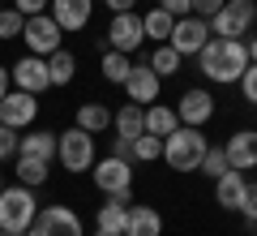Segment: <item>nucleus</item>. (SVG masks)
<instances>
[{"label":"nucleus","mask_w":257,"mask_h":236,"mask_svg":"<svg viewBox=\"0 0 257 236\" xmlns=\"http://www.w3.org/2000/svg\"><path fill=\"white\" fill-rule=\"evenodd\" d=\"M248 69V47L244 39H206V47L197 52V73L214 86H236L240 73Z\"/></svg>","instance_id":"nucleus-1"},{"label":"nucleus","mask_w":257,"mask_h":236,"mask_svg":"<svg viewBox=\"0 0 257 236\" xmlns=\"http://www.w3.org/2000/svg\"><path fill=\"white\" fill-rule=\"evenodd\" d=\"M206 150H210V137H206L202 129H193V125H176L172 133L163 137V164L172 168V172H197Z\"/></svg>","instance_id":"nucleus-2"},{"label":"nucleus","mask_w":257,"mask_h":236,"mask_svg":"<svg viewBox=\"0 0 257 236\" xmlns=\"http://www.w3.org/2000/svg\"><path fill=\"white\" fill-rule=\"evenodd\" d=\"M39 215V198L26 185H5L0 189V232H26Z\"/></svg>","instance_id":"nucleus-3"},{"label":"nucleus","mask_w":257,"mask_h":236,"mask_svg":"<svg viewBox=\"0 0 257 236\" xmlns=\"http://www.w3.org/2000/svg\"><path fill=\"white\" fill-rule=\"evenodd\" d=\"M56 159H60L64 172H90L94 168V133H86V129H64V133H56Z\"/></svg>","instance_id":"nucleus-4"},{"label":"nucleus","mask_w":257,"mask_h":236,"mask_svg":"<svg viewBox=\"0 0 257 236\" xmlns=\"http://www.w3.org/2000/svg\"><path fill=\"white\" fill-rule=\"evenodd\" d=\"M253 26H257V0H227L210 18L214 39H244V35H253Z\"/></svg>","instance_id":"nucleus-5"},{"label":"nucleus","mask_w":257,"mask_h":236,"mask_svg":"<svg viewBox=\"0 0 257 236\" xmlns=\"http://www.w3.org/2000/svg\"><path fill=\"white\" fill-rule=\"evenodd\" d=\"M103 43H107L111 52L133 56L142 43H146V30H142V13H138V9H128V13H111L107 30H103Z\"/></svg>","instance_id":"nucleus-6"},{"label":"nucleus","mask_w":257,"mask_h":236,"mask_svg":"<svg viewBox=\"0 0 257 236\" xmlns=\"http://www.w3.org/2000/svg\"><path fill=\"white\" fill-rule=\"evenodd\" d=\"M26 236H86V227H82V215L73 206H39Z\"/></svg>","instance_id":"nucleus-7"},{"label":"nucleus","mask_w":257,"mask_h":236,"mask_svg":"<svg viewBox=\"0 0 257 236\" xmlns=\"http://www.w3.org/2000/svg\"><path fill=\"white\" fill-rule=\"evenodd\" d=\"M22 43L30 47V56H52L56 47H64V30L56 26L52 13H35L22 26Z\"/></svg>","instance_id":"nucleus-8"},{"label":"nucleus","mask_w":257,"mask_h":236,"mask_svg":"<svg viewBox=\"0 0 257 236\" xmlns=\"http://www.w3.org/2000/svg\"><path fill=\"white\" fill-rule=\"evenodd\" d=\"M9 82L13 91H26V95H43L52 91V73H47V56H22L18 64H9Z\"/></svg>","instance_id":"nucleus-9"},{"label":"nucleus","mask_w":257,"mask_h":236,"mask_svg":"<svg viewBox=\"0 0 257 236\" xmlns=\"http://www.w3.org/2000/svg\"><path fill=\"white\" fill-rule=\"evenodd\" d=\"M206 39H210V22L197 18V13H189V18H176L172 35H167V43L176 47L180 56H197L206 47Z\"/></svg>","instance_id":"nucleus-10"},{"label":"nucleus","mask_w":257,"mask_h":236,"mask_svg":"<svg viewBox=\"0 0 257 236\" xmlns=\"http://www.w3.org/2000/svg\"><path fill=\"white\" fill-rule=\"evenodd\" d=\"M39 120V95H26V91H9L5 99H0V125L9 129H30Z\"/></svg>","instance_id":"nucleus-11"},{"label":"nucleus","mask_w":257,"mask_h":236,"mask_svg":"<svg viewBox=\"0 0 257 236\" xmlns=\"http://www.w3.org/2000/svg\"><path fill=\"white\" fill-rule=\"evenodd\" d=\"M90 176H94V185H99V193L133 189V164H128V159H116V154H107V159H94Z\"/></svg>","instance_id":"nucleus-12"},{"label":"nucleus","mask_w":257,"mask_h":236,"mask_svg":"<svg viewBox=\"0 0 257 236\" xmlns=\"http://www.w3.org/2000/svg\"><path fill=\"white\" fill-rule=\"evenodd\" d=\"M176 116H180V125H193V129L210 125V120H214V95L206 91V86H189V91L180 95Z\"/></svg>","instance_id":"nucleus-13"},{"label":"nucleus","mask_w":257,"mask_h":236,"mask_svg":"<svg viewBox=\"0 0 257 236\" xmlns=\"http://www.w3.org/2000/svg\"><path fill=\"white\" fill-rule=\"evenodd\" d=\"M159 91H163V77H159L150 64H133L124 77V95L128 103H142V108H150V103H159Z\"/></svg>","instance_id":"nucleus-14"},{"label":"nucleus","mask_w":257,"mask_h":236,"mask_svg":"<svg viewBox=\"0 0 257 236\" xmlns=\"http://www.w3.org/2000/svg\"><path fill=\"white\" fill-rule=\"evenodd\" d=\"M47 13L56 18V26H60L64 35H77V30L90 26L94 0H52V5H47Z\"/></svg>","instance_id":"nucleus-15"},{"label":"nucleus","mask_w":257,"mask_h":236,"mask_svg":"<svg viewBox=\"0 0 257 236\" xmlns=\"http://www.w3.org/2000/svg\"><path fill=\"white\" fill-rule=\"evenodd\" d=\"M223 154L236 172H257V129H236L223 142Z\"/></svg>","instance_id":"nucleus-16"},{"label":"nucleus","mask_w":257,"mask_h":236,"mask_svg":"<svg viewBox=\"0 0 257 236\" xmlns=\"http://www.w3.org/2000/svg\"><path fill=\"white\" fill-rule=\"evenodd\" d=\"M128 206H133V189L107 193V202H103V206H99V215H94V223H99V232L124 236V219H128Z\"/></svg>","instance_id":"nucleus-17"},{"label":"nucleus","mask_w":257,"mask_h":236,"mask_svg":"<svg viewBox=\"0 0 257 236\" xmlns=\"http://www.w3.org/2000/svg\"><path fill=\"white\" fill-rule=\"evenodd\" d=\"M244 193H248V172H223L219 181H214V202H219L223 210H236L240 215V202H244Z\"/></svg>","instance_id":"nucleus-18"},{"label":"nucleus","mask_w":257,"mask_h":236,"mask_svg":"<svg viewBox=\"0 0 257 236\" xmlns=\"http://www.w3.org/2000/svg\"><path fill=\"white\" fill-rule=\"evenodd\" d=\"M18 154H30V159L52 164L56 159V133L52 129H30V133H22L18 137Z\"/></svg>","instance_id":"nucleus-19"},{"label":"nucleus","mask_w":257,"mask_h":236,"mask_svg":"<svg viewBox=\"0 0 257 236\" xmlns=\"http://www.w3.org/2000/svg\"><path fill=\"white\" fill-rule=\"evenodd\" d=\"M124 236H163V215L155 206H128Z\"/></svg>","instance_id":"nucleus-20"},{"label":"nucleus","mask_w":257,"mask_h":236,"mask_svg":"<svg viewBox=\"0 0 257 236\" xmlns=\"http://www.w3.org/2000/svg\"><path fill=\"white\" fill-rule=\"evenodd\" d=\"M111 125H116V137H128V142H133V137L146 133V108H142V103H124V108L111 116Z\"/></svg>","instance_id":"nucleus-21"},{"label":"nucleus","mask_w":257,"mask_h":236,"mask_svg":"<svg viewBox=\"0 0 257 236\" xmlns=\"http://www.w3.org/2000/svg\"><path fill=\"white\" fill-rule=\"evenodd\" d=\"M13 172H18V185L39 189V185H47L52 164H43V159H30V154H13Z\"/></svg>","instance_id":"nucleus-22"},{"label":"nucleus","mask_w":257,"mask_h":236,"mask_svg":"<svg viewBox=\"0 0 257 236\" xmlns=\"http://www.w3.org/2000/svg\"><path fill=\"white\" fill-rule=\"evenodd\" d=\"M47 73H52V86H69L77 77V56L69 52V47H56V52L47 56Z\"/></svg>","instance_id":"nucleus-23"},{"label":"nucleus","mask_w":257,"mask_h":236,"mask_svg":"<svg viewBox=\"0 0 257 236\" xmlns=\"http://www.w3.org/2000/svg\"><path fill=\"white\" fill-rule=\"evenodd\" d=\"M73 125L86 129V133H103V129H111V108H103V103H82Z\"/></svg>","instance_id":"nucleus-24"},{"label":"nucleus","mask_w":257,"mask_h":236,"mask_svg":"<svg viewBox=\"0 0 257 236\" xmlns=\"http://www.w3.org/2000/svg\"><path fill=\"white\" fill-rule=\"evenodd\" d=\"M172 26H176V18L167 9H146L142 13V30H146V39H155V43H167V35H172Z\"/></svg>","instance_id":"nucleus-25"},{"label":"nucleus","mask_w":257,"mask_h":236,"mask_svg":"<svg viewBox=\"0 0 257 236\" xmlns=\"http://www.w3.org/2000/svg\"><path fill=\"white\" fill-rule=\"evenodd\" d=\"M176 125H180L176 108H167V103H150V108H146V133H155V137H167Z\"/></svg>","instance_id":"nucleus-26"},{"label":"nucleus","mask_w":257,"mask_h":236,"mask_svg":"<svg viewBox=\"0 0 257 236\" xmlns=\"http://www.w3.org/2000/svg\"><path fill=\"white\" fill-rule=\"evenodd\" d=\"M99 69H103V77H107L111 86H124V77H128V69H133V60H128L124 52H103V60H99Z\"/></svg>","instance_id":"nucleus-27"},{"label":"nucleus","mask_w":257,"mask_h":236,"mask_svg":"<svg viewBox=\"0 0 257 236\" xmlns=\"http://www.w3.org/2000/svg\"><path fill=\"white\" fill-rule=\"evenodd\" d=\"M180 60H184V56L176 52L172 43H159V47H155V56H150L146 64L159 73V77H172V73H180Z\"/></svg>","instance_id":"nucleus-28"},{"label":"nucleus","mask_w":257,"mask_h":236,"mask_svg":"<svg viewBox=\"0 0 257 236\" xmlns=\"http://www.w3.org/2000/svg\"><path fill=\"white\" fill-rule=\"evenodd\" d=\"M133 159H142V164H155V159H163V137H155V133L133 137Z\"/></svg>","instance_id":"nucleus-29"},{"label":"nucleus","mask_w":257,"mask_h":236,"mask_svg":"<svg viewBox=\"0 0 257 236\" xmlns=\"http://www.w3.org/2000/svg\"><path fill=\"white\" fill-rule=\"evenodd\" d=\"M197 172H206L210 181H219L223 172H231V164H227V154H223V146H210V150L202 154V168Z\"/></svg>","instance_id":"nucleus-30"},{"label":"nucleus","mask_w":257,"mask_h":236,"mask_svg":"<svg viewBox=\"0 0 257 236\" xmlns=\"http://www.w3.org/2000/svg\"><path fill=\"white\" fill-rule=\"evenodd\" d=\"M22 26H26V18H22L18 9H0V39H22Z\"/></svg>","instance_id":"nucleus-31"},{"label":"nucleus","mask_w":257,"mask_h":236,"mask_svg":"<svg viewBox=\"0 0 257 236\" xmlns=\"http://www.w3.org/2000/svg\"><path fill=\"white\" fill-rule=\"evenodd\" d=\"M240 95H244V103H248V108H257V64L253 60H248V69L244 73H240Z\"/></svg>","instance_id":"nucleus-32"},{"label":"nucleus","mask_w":257,"mask_h":236,"mask_svg":"<svg viewBox=\"0 0 257 236\" xmlns=\"http://www.w3.org/2000/svg\"><path fill=\"white\" fill-rule=\"evenodd\" d=\"M18 129H9V125H0V164H9L13 154H18Z\"/></svg>","instance_id":"nucleus-33"},{"label":"nucleus","mask_w":257,"mask_h":236,"mask_svg":"<svg viewBox=\"0 0 257 236\" xmlns=\"http://www.w3.org/2000/svg\"><path fill=\"white\" fill-rule=\"evenodd\" d=\"M240 215H244V223H248V227H257V185H248L244 202H240Z\"/></svg>","instance_id":"nucleus-34"},{"label":"nucleus","mask_w":257,"mask_h":236,"mask_svg":"<svg viewBox=\"0 0 257 236\" xmlns=\"http://www.w3.org/2000/svg\"><path fill=\"white\" fill-rule=\"evenodd\" d=\"M47 5H52V0H13V9H18L22 18H35V13H47Z\"/></svg>","instance_id":"nucleus-35"},{"label":"nucleus","mask_w":257,"mask_h":236,"mask_svg":"<svg viewBox=\"0 0 257 236\" xmlns=\"http://www.w3.org/2000/svg\"><path fill=\"white\" fill-rule=\"evenodd\" d=\"M223 5H227V0H193V13H197V18H206V22H210L214 13L223 9Z\"/></svg>","instance_id":"nucleus-36"},{"label":"nucleus","mask_w":257,"mask_h":236,"mask_svg":"<svg viewBox=\"0 0 257 236\" xmlns=\"http://www.w3.org/2000/svg\"><path fill=\"white\" fill-rule=\"evenodd\" d=\"M159 9H167L172 18H189V13H193V0H159Z\"/></svg>","instance_id":"nucleus-37"},{"label":"nucleus","mask_w":257,"mask_h":236,"mask_svg":"<svg viewBox=\"0 0 257 236\" xmlns=\"http://www.w3.org/2000/svg\"><path fill=\"white\" fill-rule=\"evenodd\" d=\"M111 154H116V159H128V164H133V142H128V137H116V142H111Z\"/></svg>","instance_id":"nucleus-38"},{"label":"nucleus","mask_w":257,"mask_h":236,"mask_svg":"<svg viewBox=\"0 0 257 236\" xmlns=\"http://www.w3.org/2000/svg\"><path fill=\"white\" fill-rule=\"evenodd\" d=\"M111 13H128V9H138V0H103Z\"/></svg>","instance_id":"nucleus-39"},{"label":"nucleus","mask_w":257,"mask_h":236,"mask_svg":"<svg viewBox=\"0 0 257 236\" xmlns=\"http://www.w3.org/2000/svg\"><path fill=\"white\" fill-rule=\"evenodd\" d=\"M13 91V82H9V64H0V99Z\"/></svg>","instance_id":"nucleus-40"},{"label":"nucleus","mask_w":257,"mask_h":236,"mask_svg":"<svg viewBox=\"0 0 257 236\" xmlns=\"http://www.w3.org/2000/svg\"><path fill=\"white\" fill-rule=\"evenodd\" d=\"M244 47H248V60H253V64H257V35H253V39H248V43H244Z\"/></svg>","instance_id":"nucleus-41"},{"label":"nucleus","mask_w":257,"mask_h":236,"mask_svg":"<svg viewBox=\"0 0 257 236\" xmlns=\"http://www.w3.org/2000/svg\"><path fill=\"white\" fill-rule=\"evenodd\" d=\"M0 236H26V232H0Z\"/></svg>","instance_id":"nucleus-42"},{"label":"nucleus","mask_w":257,"mask_h":236,"mask_svg":"<svg viewBox=\"0 0 257 236\" xmlns=\"http://www.w3.org/2000/svg\"><path fill=\"white\" fill-rule=\"evenodd\" d=\"M94 236H111V232H94Z\"/></svg>","instance_id":"nucleus-43"},{"label":"nucleus","mask_w":257,"mask_h":236,"mask_svg":"<svg viewBox=\"0 0 257 236\" xmlns=\"http://www.w3.org/2000/svg\"><path fill=\"white\" fill-rule=\"evenodd\" d=\"M0 189H5V176H0Z\"/></svg>","instance_id":"nucleus-44"},{"label":"nucleus","mask_w":257,"mask_h":236,"mask_svg":"<svg viewBox=\"0 0 257 236\" xmlns=\"http://www.w3.org/2000/svg\"><path fill=\"white\" fill-rule=\"evenodd\" d=\"M0 9H5V0H0Z\"/></svg>","instance_id":"nucleus-45"}]
</instances>
